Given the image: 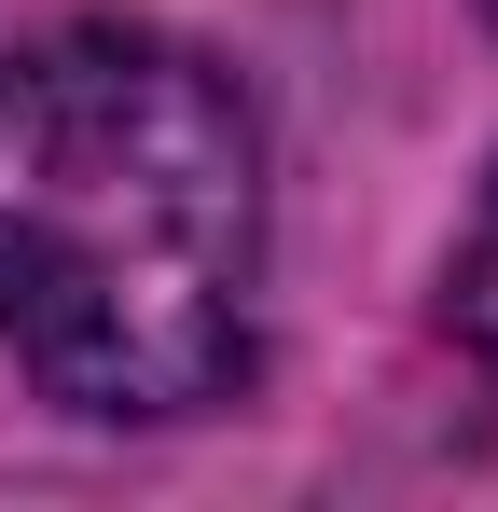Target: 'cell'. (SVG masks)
<instances>
[{"instance_id":"3957f363","label":"cell","mask_w":498,"mask_h":512,"mask_svg":"<svg viewBox=\"0 0 498 512\" xmlns=\"http://www.w3.org/2000/svg\"><path fill=\"white\" fill-rule=\"evenodd\" d=\"M485 14H498V0H485Z\"/></svg>"},{"instance_id":"6da1fadb","label":"cell","mask_w":498,"mask_h":512,"mask_svg":"<svg viewBox=\"0 0 498 512\" xmlns=\"http://www.w3.org/2000/svg\"><path fill=\"white\" fill-rule=\"evenodd\" d=\"M263 125L153 28L0 56V346L83 416H180L249 360Z\"/></svg>"},{"instance_id":"7a4b0ae2","label":"cell","mask_w":498,"mask_h":512,"mask_svg":"<svg viewBox=\"0 0 498 512\" xmlns=\"http://www.w3.org/2000/svg\"><path fill=\"white\" fill-rule=\"evenodd\" d=\"M457 333L498 360V194H485V222H471V250H457Z\"/></svg>"}]
</instances>
